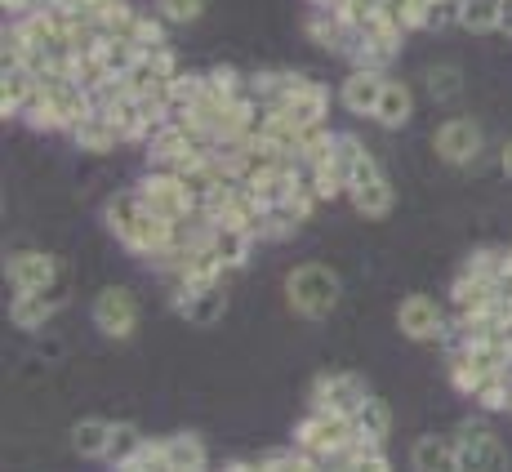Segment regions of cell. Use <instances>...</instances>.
Listing matches in <instances>:
<instances>
[{
  "instance_id": "6da1fadb",
  "label": "cell",
  "mask_w": 512,
  "mask_h": 472,
  "mask_svg": "<svg viewBox=\"0 0 512 472\" xmlns=\"http://www.w3.org/2000/svg\"><path fill=\"white\" fill-rule=\"evenodd\" d=\"M103 219H107V232L130 254H139V259H152L156 250H165V245L174 241V219L147 210L139 192H116L112 201H107Z\"/></svg>"
},
{
  "instance_id": "7a4b0ae2",
  "label": "cell",
  "mask_w": 512,
  "mask_h": 472,
  "mask_svg": "<svg viewBox=\"0 0 512 472\" xmlns=\"http://www.w3.org/2000/svg\"><path fill=\"white\" fill-rule=\"evenodd\" d=\"M90 112H94V94L81 81H41L36 98L27 103L23 121L32 130H72Z\"/></svg>"
},
{
  "instance_id": "3957f363",
  "label": "cell",
  "mask_w": 512,
  "mask_h": 472,
  "mask_svg": "<svg viewBox=\"0 0 512 472\" xmlns=\"http://www.w3.org/2000/svg\"><path fill=\"white\" fill-rule=\"evenodd\" d=\"M357 437V419L352 415H330V410H312L299 428H294V446H299L308 468H330L348 441Z\"/></svg>"
},
{
  "instance_id": "277c9868",
  "label": "cell",
  "mask_w": 512,
  "mask_h": 472,
  "mask_svg": "<svg viewBox=\"0 0 512 472\" xmlns=\"http://www.w3.org/2000/svg\"><path fill=\"white\" fill-rule=\"evenodd\" d=\"M339 272H330L326 263H299V268L285 277V299L299 317L308 321H326L334 308H339Z\"/></svg>"
},
{
  "instance_id": "5b68a950",
  "label": "cell",
  "mask_w": 512,
  "mask_h": 472,
  "mask_svg": "<svg viewBox=\"0 0 512 472\" xmlns=\"http://www.w3.org/2000/svg\"><path fill=\"white\" fill-rule=\"evenodd\" d=\"M348 201H352V210L361 214V219H383V214L392 210V183L383 179V170H379V161L366 152L357 161V170H352V179H348Z\"/></svg>"
},
{
  "instance_id": "8992f818",
  "label": "cell",
  "mask_w": 512,
  "mask_h": 472,
  "mask_svg": "<svg viewBox=\"0 0 512 472\" xmlns=\"http://www.w3.org/2000/svg\"><path fill=\"white\" fill-rule=\"evenodd\" d=\"M455 455H459V468H508V446L490 432V424H459L455 432Z\"/></svg>"
},
{
  "instance_id": "52a82bcc",
  "label": "cell",
  "mask_w": 512,
  "mask_h": 472,
  "mask_svg": "<svg viewBox=\"0 0 512 472\" xmlns=\"http://www.w3.org/2000/svg\"><path fill=\"white\" fill-rule=\"evenodd\" d=\"M90 317L107 339H130L134 326H139V299L130 290H121V285H107V290H98Z\"/></svg>"
},
{
  "instance_id": "ba28073f",
  "label": "cell",
  "mask_w": 512,
  "mask_h": 472,
  "mask_svg": "<svg viewBox=\"0 0 512 472\" xmlns=\"http://www.w3.org/2000/svg\"><path fill=\"white\" fill-rule=\"evenodd\" d=\"M432 147H437V156L446 165H472V161H481L486 134H481V125L472 121V116H450V121L432 134Z\"/></svg>"
},
{
  "instance_id": "9c48e42d",
  "label": "cell",
  "mask_w": 512,
  "mask_h": 472,
  "mask_svg": "<svg viewBox=\"0 0 512 472\" xmlns=\"http://www.w3.org/2000/svg\"><path fill=\"white\" fill-rule=\"evenodd\" d=\"M370 397V388L348 370H334L312 383V410H330V415H357L361 401Z\"/></svg>"
},
{
  "instance_id": "30bf717a",
  "label": "cell",
  "mask_w": 512,
  "mask_h": 472,
  "mask_svg": "<svg viewBox=\"0 0 512 472\" xmlns=\"http://www.w3.org/2000/svg\"><path fill=\"white\" fill-rule=\"evenodd\" d=\"M397 326H401L406 339H415V343H441L450 317L428 299V294H406V299L397 303Z\"/></svg>"
},
{
  "instance_id": "8fae6325",
  "label": "cell",
  "mask_w": 512,
  "mask_h": 472,
  "mask_svg": "<svg viewBox=\"0 0 512 472\" xmlns=\"http://www.w3.org/2000/svg\"><path fill=\"white\" fill-rule=\"evenodd\" d=\"M170 308L179 312L187 326H214V321L223 317V308H228V294H223V285H179V290H170Z\"/></svg>"
},
{
  "instance_id": "7c38bea8",
  "label": "cell",
  "mask_w": 512,
  "mask_h": 472,
  "mask_svg": "<svg viewBox=\"0 0 512 472\" xmlns=\"http://www.w3.org/2000/svg\"><path fill=\"white\" fill-rule=\"evenodd\" d=\"M134 192L143 196L147 210L165 214V219H183V214L192 210V196H187L183 179H179V174H170V170H147V179Z\"/></svg>"
},
{
  "instance_id": "4fadbf2b",
  "label": "cell",
  "mask_w": 512,
  "mask_h": 472,
  "mask_svg": "<svg viewBox=\"0 0 512 472\" xmlns=\"http://www.w3.org/2000/svg\"><path fill=\"white\" fill-rule=\"evenodd\" d=\"M308 36L326 49V54H339V58H348L352 45H357V27H352V18L343 14V9H334V5H312Z\"/></svg>"
},
{
  "instance_id": "5bb4252c",
  "label": "cell",
  "mask_w": 512,
  "mask_h": 472,
  "mask_svg": "<svg viewBox=\"0 0 512 472\" xmlns=\"http://www.w3.org/2000/svg\"><path fill=\"white\" fill-rule=\"evenodd\" d=\"M383 85H388L383 67H352V72L343 76V85H339V103L348 107L352 116H374Z\"/></svg>"
},
{
  "instance_id": "9a60e30c",
  "label": "cell",
  "mask_w": 512,
  "mask_h": 472,
  "mask_svg": "<svg viewBox=\"0 0 512 472\" xmlns=\"http://www.w3.org/2000/svg\"><path fill=\"white\" fill-rule=\"evenodd\" d=\"M5 277H9V285H14V294L49 290L54 277H58V263L49 259V254H41V250H18V254H9Z\"/></svg>"
},
{
  "instance_id": "2e32d148",
  "label": "cell",
  "mask_w": 512,
  "mask_h": 472,
  "mask_svg": "<svg viewBox=\"0 0 512 472\" xmlns=\"http://www.w3.org/2000/svg\"><path fill=\"white\" fill-rule=\"evenodd\" d=\"M481 312H499L495 281L477 277V272H459L450 285V317H481Z\"/></svg>"
},
{
  "instance_id": "e0dca14e",
  "label": "cell",
  "mask_w": 512,
  "mask_h": 472,
  "mask_svg": "<svg viewBox=\"0 0 512 472\" xmlns=\"http://www.w3.org/2000/svg\"><path fill=\"white\" fill-rule=\"evenodd\" d=\"M72 143L81 147V152H94V156H103V152H116V147L125 143V134H121V125L112 121V116L103 112V107H94L90 116H81V121L72 125Z\"/></svg>"
},
{
  "instance_id": "ac0fdd59",
  "label": "cell",
  "mask_w": 512,
  "mask_h": 472,
  "mask_svg": "<svg viewBox=\"0 0 512 472\" xmlns=\"http://www.w3.org/2000/svg\"><path fill=\"white\" fill-rule=\"evenodd\" d=\"M63 290H27V294H14V303H9V321H14L18 330H41L49 317H54L58 308H63Z\"/></svg>"
},
{
  "instance_id": "d6986e66",
  "label": "cell",
  "mask_w": 512,
  "mask_h": 472,
  "mask_svg": "<svg viewBox=\"0 0 512 472\" xmlns=\"http://www.w3.org/2000/svg\"><path fill=\"white\" fill-rule=\"evenodd\" d=\"M272 112L290 116V121L299 125V130H312V125L326 121V112H330V94H326V85L312 81L308 90H299L294 98H285V103H281V107H272Z\"/></svg>"
},
{
  "instance_id": "ffe728a7",
  "label": "cell",
  "mask_w": 512,
  "mask_h": 472,
  "mask_svg": "<svg viewBox=\"0 0 512 472\" xmlns=\"http://www.w3.org/2000/svg\"><path fill=\"white\" fill-rule=\"evenodd\" d=\"M36 90H41V81H36L32 67H5V72H0V112L23 116L27 103L36 98Z\"/></svg>"
},
{
  "instance_id": "44dd1931",
  "label": "cell",
  "mask_w": 512,
  "mask_h": 472,
  "mask_svg": "<svg viewBox=\"0 0 512 472\" xmlns=\"http://www.w3.org/2000/svg\"><path fill=\"white\" fill-rule=\"evenodd\" d=\"M410 116H415V94H410V85L388 81L379 94V107H374V121H379L383 130H401Z\"/></svg>"
},
{
  "instance_id": "7402d4cb",
  "label": "cell",
  "mask_w": 512,
  "mask_h": 472,
  "mask_svg": "<svg viewBox=\"0 0 512 472\" xmlns=\"http://www.w3.org/2000/svg\"><path fill=\"white\" fill-rule=\"evenodd\" d=\"M205 464H210V455H205L201 437H192V432L165 437V472H201Z\"/></svg>"
},
{
  "instance_id": "603a6c76",
  "label": "cell",
  "mask_w": 512,
  "mask_h": 472,
  "mask_svg": "<svg viewBox=\"0 0 512 472\" xmlns=\"http://www.w3.org/2000/svg\"><path fill=\"white\" fill-rule=\"evenodd\" d=\"M205 245L214 250V259L223 263V268H241L245 259H250V245H254V236L250 232H241V228H223V223H214V232L205 236Z\"/></svg>"
},
{
  "instance_id": "cb8c5ba5",
  "label": "cell",
  "mask_w": 512,
  "mask_h": 472,
  "mask_svg": "<svg viewBox=\"0 0 512 472\" xmlns=\"http://www.w3.org/2000/svg\"><path fill=\"white\" fill-rule=\"evenodd\" d=\"M330 468H374V472H383V468H392V464H388V450H383V441H374V437H366V432H357V437H352L348 446L334 455Z\"/></svg>"
},
{
  "instance_id": "d4e9b609",
  "label": "cell",
  "mask_w": 512,
  "mask_h": 472,
  "mask_svg": "<svg viewBox=\"0 0 512 472\" xmlns=\"http://www.w3.org/2000/svg\"><path fill=\"white\" fill-rule=\"evenodd\" d=\"M410 464L423 468V472H450V468H459L455 441H446V437H419L415 446H410Z\"/></svg>"
},
{
  "instance_id": "484cf974",
  "label": "cell",
  "mask_w": 512,
  "mask_h": 472,
  "mask_svg": "<svg viewBox=\"0 0 512 472\" xmlns=\"http://www.w3.org/2000/svg\"><path fill=\"white\" fill-rule=\"evenodd\" d=\"M459 27H468V32H499L504 27V0H459Z\"/></svg>"
},
{
  "instance_id": "4316f807",
  "label": "cell",
  "mask_w": 512,
  "mask_h": 472,
  "mask_svg": "<svg viewBox=\"0 0 512 472\" xmlns=\"http://www.w3.org/2000/svg\"><path fill=\"white\" fill-rule=\"evenodd\" d=\"M112 428L107 419H81V424L72 428V450L81 459H103L107 455V441H112Z\"/></svg>"
},
{
  "instance_id": "83f0119b",
  "label": "cell",
  "mask_w": 512,
  "mask_h": 472,
  "mask_svg": "<svg viewBox=\"0 0 512 472\" xmlns=\"http://www.w3.org/2000/svg\"><path fill=\"white\" fill-rule=\"evenodd\" d=\"M143 432L139 428H134V424H116L112 428V441H107V464H112V468H130L134 464V455H139V450H143Z\"/></svg>"
},
{
  "instance_id": "f1b7e54d",
  "label": "cell",
  "mask_w": 512,
  "mask_h": 472,
  "mask_svg": "<svg viewBox=\"0 0 512 472\" xmlns=\"http://www.w3.org/2000/svg\"><path fill=\"white\" fill-rule=\"evenodd\" d=\"M357 432H366V437H374V441H388V432H392V410L383 406L379 397H366L361 401V410L357 415Z\"/></svg>"
},
{
  "instance_id": "f546056e",
  "label": "cell",
  "mask_w": 512,
  "mask_h": 472,
  "mask_svg": "<svg viewBox=\"0 0 512 472\" xmlns=\"http://www.w3.org/2000/svg\"><path fill=\"white\" fill-rule=\"evenodd\" d=\"M98 54H103V63L112 67V76H125L134 63H139L143 49L134 41H121V36H103V45H98Z\"/></svg>"
},
{
  "instance_id": "4dcf8cb0",
  "label": "cell",
  "mask_w": 512,
  "mask_h": 472,
  "mask_svg": "<svg viewBox=\"0 0 512 472\" xmlns=\"http://www.w3.org/2000/svg\"><path fill=\"white\" fill-rule=\"evenodd\" d=\"M428 5L432 0H383V14H388L401 32H415V27H423V18H428Z\"/></svg>"
},
{
  "instance_id": "1f68e13d",
  "label": "cell",
  "mask_w": 512,
  "mask_h": 472,
  "mask_svg": "<svg viewBox=\"0 0 512 472\" xmlns=\"http://www.w3.org/2000/svg\"><path fill=\"white\" fill-rule=\"evenodd\" d=\"M361 156H366V147H361L357 134H339V139H334V156H330V165L343 174V179H352V170H357Z\"/></svg>"
},
{
  "instance_id": "d6a6232c",
  "label": "cell",
  "mask_w": 512,
  "mask_h": 472,
  "mask_svg": "<svg viewBox=\"0 0 512 472\" xmlns=\"http://www.w3.org/2000/svg\"><path fill=\"white\" fill-rule=\"evenodd\" d=\"M459 90H464V76H459L455 67H432V72H428V94L437 98V103L459 98Z\"/></svg>"
},
{
  "instance_id": "836d02e7",
  "label": "cell",
  "mask_w": 512,
  "mask_h": 472,
  "mask_svg": "<svg viewBox=\"0 0 512 472\" xmlns=\"http://www.w3.org/2000/svg\"><path fill=\"white\" fill-rule=\"evenodd\" d=\"M201 9H205V0H156V14H161L165 23H179V27L196 23Z\"/></svg>"
},
{
  "instance_id": "e575fe53",
  "label": "cell",
  "mask_w": 512,
  "mask_h": 472,
  "mask_svg": "<svg viewBox=\"0 0 512 472\" xmlns=\"http://www.w3.org/2000/svg\"><path fill=\"white\" fill-rule=\"evenodd\" d=\"M134 45H139V49L165 45V18H147V14H139V27H134Z\"/></svg>"
},
{
  "instance_id": "d590c367",
  "label": "cell",
  "mask_w": 512,
  "mask_h": 472,
  "mask_svg": "<svg viewBox=\"0 0 512 472\" xmlns=\"http://www.w3.org/2000/svg\"><path fill=\"white\" fill-rule=\"evenodd\" d=\"M147 468L165 472V441H143V450L134 455V464L125 468V472H147Z\"/></svg>"
},
{
  "instance_id": "8d00e7d4",
  "label": "cell",
  "mask_w": 512,
  "mask_h": 472,
  "mask_svg": "<svg viewBox=\"0 0 512 472\" xmlns=\"http://www.w3.org/2000/svg\"><path fill=\"white\" fill-rule=\"evenodd\" d=\"M0 5H5V14H14V18H23L27 9L36 5V0H0Z\"/></svg>"
},
{
  "instance_id": "74e56055",
  "label": "cell",
  "mask_w": 512,
  "mask_h": 472,
  "mask_svg": "<svg viewBox=\"0 0 512 472\" xmlns=\"http://www.w3.org/2000/svg\"><path fill=\"white\" fill-rule=\"evenodd\" d=\"M499 165H504V174H508V179H512V139L504 143V152H499Z\"/></svg>"
},
{
  "instance_id": "f35d334b",
  "label": "cell",
  "mask_w": 512,
  "mask_h": 472,
  "mask_svg": "<svg viewBox=\"0 0 512 472\" xmlns=\"http://www.w3.org/2000/svg\"><path fill=\"white\" fill-rule=\"evenodd\" d=\"M45 5H58V9H81V5H90V0H45Z\"/></svg>"
},
{
  "instance_id": "ab89813d",
  "label": "cell",
  "mask_w": 512,
  "mask_h": 472,
  "mask_svg": "<svg viewBox=\"0 0 512 472\" xmlns=\"http://www.w3.org/2000/svg\"><path fill=\"white\" fill-rule=\"evenodd\" d=\"M499 32L512 36V0H504V27H499Z\"/></svg>"
},
{
  "instance_id": "60d3db41",
  "label": "cell",
  "mask_w": 512,
  "mask_h": 472,
  "mask_svg": "<svg viewBox=\"0 0 512 472\" xmlns=\"http://www.w3.org/2000/svg\"><path fill=\"white\" fill-rule=\"evenodd\" d=\"M504 415H512V379H508V397H504Z\"/></svg>"
}]
</instances>
